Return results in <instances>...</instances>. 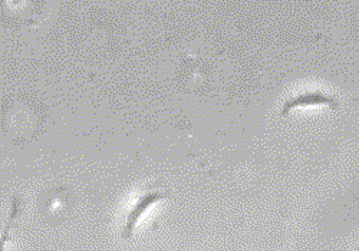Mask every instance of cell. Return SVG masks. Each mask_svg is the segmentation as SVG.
<instances>
[{
	"instance_id": "obj_1",
	"label": "cell",
	"mask_w": 359,
	"mask_h": 251,
	"mask_svg": "<svg viewBox=\"0 0 359 251\" xmlns=\"http://www.w3.org/2000/svg\"><path fill=\"white\" fill-rule=\"evenodd\" d=\"M311 107H327L332 111L341 108V102L337 97L329 95L323 90H305L297 95L289 98L280 111L282 116H287L293 109L297 108H311Z\"/></svg>"
},
{
	"instance_id": "obj_2",
	"label": "cell",
	"mask_w": 359,
	"mask_h": 251,
	"mask_svg": "<svg viewBox=\"0 0 359 251\" xmlns=\"http://www.w3.org/2000/svg\"><path fill=\"white\" fill-rule=\"evenodd\" d=\"M170 196L167 193L163 191H148L141 194L137 201L134 203V205L130 208L127 218H126V224L123 229V238L124 240H131L134 237V231L135 227L138 224V222L141 219V217L145 215V212L151 208L153 205H156L158 201L168 198Z\"/></svg>"
}]
</instances>
